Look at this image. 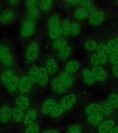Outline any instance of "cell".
Wrapping results in <instances>:
<instances>
[{
	"label": "cell",
	"instance_id": "cell-1",
	"mask_svg": "<svg viewBox=\"0 0 118 133\" xmlns=\"http://www.w3.org/2000/svg\"><path fill=\"white\" fill-rule=\"evenodd\" d=\"M48 34L50 38L56 39L62 35L61 22L60 17L57 14L51 15L48 19Z\"/></svg>",
	"mask_w": 118,
	"mask_h": 133
},
{
	"label": "cell",
	"instance_id": "cell-2",
	"mask_svg": "<svg viewBox=\"0 0 118 133\" xmlns=\"http://www.w3.org/2000/svg\"><path fill=\"white\" fill-rule=\"evenodd\" d=\"M39 45L37 42L33 41L27 46L25 53V62L28 64H32L37 60L39 54Z\"/></svg>",
	"mask_w": 118,
	"mask_h": 133
},
{
	"label": "cell",
	"instance_id": "cell-3",
	"mask_svg": "<svg viewBox=\"0 0 118 133\" xmlns=\"http://www.w3.org/2000/svg\"><path fill=\"white\" fill-rule=\"evenodd\" d=\"M35 30V22L26 18L21 24L20 35L24 39H28L34 35Z\"/></svg>",
	"mask_w": 118,
	"mask_h": 133
},
{
	"label": "cell",
	"instance_id": "cell-4",
	"mask_svg": "<svg viewBox=\"0 0 118 133\" xmlns=\"http://www.w3.org/2000/svg\"><path fill=\"white\" fill-rule=\"evenodd\" d=\"M0 62L2 64L10 68L13 64V58L10 50L7 46L0 44Z\"/></svg>",
	"mask_w": 118,
	"mask_h": 133
},
{
	"label": "cell",
	"instance_id": "cell-5",
	"mask_svg": "<svg viewBox=\"0 0 118 133\" xmlns=\"http://www.w3.org/2000/svg\"><path fill=\"white\" fill-rule=\"evenodd\" d=\"M16 12L12 9H7L0 13V24L8 25L12 24L16 19Z\"/></svg>",
	"mask_w": 118,
	"mask_h": 133
},
{
	"label": "cell",
	"instance_id": "cell-6",
	"mask_svg": "<svg viewBox=\"0 0 118 133\" xmlns=\"http://www.w3.org/2000/svg\"><path fill=\"white\" fill-rule=\"evenodd\" d=\"M105 19V14L102 11L96 10L91 14L89 23L92 26H98L101 24Z\"/></svg>",
	"mask_w": 118,
	"mask_h": 133
},
{
	"label": "cell",
	"instance_id": "cell-7",
	"mask_svg": "<svg viewBox=\"0 0 118 133\" xmlns=\"http://www.w3.org/2000/svg\"><path fill=\"white\" fill-rule=\"evenodd\" d=\"M33 83L28 75H24L19 79V90L22 94H27L32 89Z\"/></svg>",
	"mask_w": 118,
	"mask_h": 133
},
{
	"label": "cell",
	"instance_id": "cell-8",
	"mask_svg": "<svg viewBox=\"0 0 118 133\" xmlns=\"http://www.w3.org/2000/svg\"><path fill=\"white\" fill-rule=\"evenodd\" d=\"M77 100V96L73 94H70L65 96L60 101V104L64 111L70 109L75 104Z\"/></svg>",
	"mask_w": 118,
	"mask_h": 133
},
{
	"label": "cell",
	"instance_id": "cell-9",
	"mask_svg": "<svg viewBox=\"0 0 118 133\" xmlns=\"http://www.w3.org/2000/svg\"><path fill=\"white\" fill-rule=\"evenodd\" d=\"M58 78L66 88L72 87L74 84V79L72 76L65 71L59 74Z\"/></svg>",
	"mask_w": 118,
	"mask_h": 133
},
{
	"label": "cell",
	"instance_id": "cell-10",
	"mask_svg": "<svg viewBox=\"0 0 118 133\" xmlns=\"http://www.w3.org/2000/svg\"><path fill=\"white\" fill-rule=\"evenodd\" d=\"M56 101L53 98H49L44 101L41 107V111L44 115L48 114L56 105Z\"/></svg>",
	"mask_w": 118,
	"mask_h": 133
},
{
	"label": "cell",
	"instance_id": "cell-11",
	"mask_svg": "<svg viewBox=\"0 0 118 133\" xmlns=\"http://www.w3.org/2000/svg\"><path fill=\"white\" fill-rule=\"evenodd\" d=\"M12 110L10 107L3 106L0 108V122L6 123L12 117Z\"/></svg>",
	"mask_w": 118,
	"mask_h": 133
},
{
	"label": "cell",
	"instance_id": "cell-12",
	"mask_svg": "<svg viewBox=\"0 0 118 133\" xmlns=\"http://www.w3.org/2000/svg\"><path fill=\"white\" fill-rule=\"evenodd\" d=\"M115 122L112 119H108L102 121L98 128L99 133H107L109 132L114 126Z\"/></svg>",
	"mask_w": 118,
	"mask_h": 133
},
{
	"label": "cell",
	"instance_id": "cell-13",
	"mask_svg": "<svg viewBox=\"0 0 118 133\" xmlns=\"http://www.w3.org/2000/svg\"><path fill=\"white\" fill-rule=\"evenodd\" d=\"M45 68L49 74L54 75L56 74L58 70L57 62L53 57L48 58L46 61Z\"/></svg>",
	"mask_w": 118,
	"mask_h": 133
},
{
	"label": "cell",
	"instance_id": "cell-14",
	"mask_svg": "<svg viewBox=\"0 0 118 133\" xmlns=\"http://www.w3.org/2000/svg\"><path fill=\"white\" fill-rule=\"evenodd\" d=\"M51 85L53 91L56 94H63L66 91V87H65L58 77H55L52 79Z\"/></svg>",
	"mask_w": 118,
	"mask_h": 133
},
{
	"label": "cell",
	"instance_id": "cell-15",
	"mask_svg": "<svg viewBox=\"0 0 118 133\" xmlns=\"http://www.w3.org/2000/svg\"><path fill=\"white\" fill-rule=\"evenodd\" d=\"M15 104L17 107L24 110L29 108L30 105V100L26 96L21 95L17 97L15 99Z\"/></svg>",
	"mask_w": 118,
	"mask_h": 133
},
{
	"label": "cell",
	"instance_id": "cell-16",
	"mask_svg": "<svg viewBox=\"0 0 118 133\" xmlns=\"http://www.w3.org/2000/svg\"><path fill=\"white\" fill-rule=\"evenodd\" d=\"M37 110L35 109H31L27 111L23 119V123L26 125H29L34 123L37 118Z\"/></svg>",
	"mask_w": 118,
	"mask_h": 133
},
{
	"label": "cell",
	"instance_id": "cell-17",
	"mask_svg": "<svg viewBox=\"0 0 118 133\" xmlns=\"http://www.w3.org/2000/svg\"><path fill=\"white\" fill-rule=\"evenodd\" d=\"M92 72L95 80L98 81H104L107 76V74L105 70L100 66L94 67L92 69Z\"/></svg>",
	"mask_w": 118,
	"mask_h": 133
},
{
	"label": "cell",
	"instance_id": "cell-18",
	"mask_svg": "<svg viewBox=\"0 0 118 133\" xmlns=\"http://www.w3.org/2000/svg\"><path fill=\"white\" fill-rule=\"evenodd\" d=\"M82 78L83 81L86 85H93L95 79L92 71L88 69H84L82 71Z\"/></svg>",
	"mask_w": 118,
	"mask_h": 133
},
{
	"label": "cell",
	"instance_id": "cell-19",
	"mask_svg": "<svg viewBox=\"0 0 118 133\" xmlns=\"http://www.w3.org/2000/svg\"><path fill=\"white\" fill-rule=\"evenodd\" d=\"M16 75L13 71L10 69H6L2 71L0 79L4 85H6Z\"/></svg>",
	"mask_w": 118,
	"mask_h": 133
},
{
	"label": "cell",
	"instance_id": "cell-20",
	"mask_svg": "<svg viewBox=\"0 0 118 133\" xmlns=\"http://www.w3.org/2000/svg\"><path fill=\"white\" fill-rule=\"evenodd\" d=\"M79 66V63L77 61L75 60L69 61L65 65V71L71 75L78 70Z\"/></svg>",
	"mask_w": 118,
	"mask_h": 133
},
{
	"label": "cell",
	"instance_id": "cell-21",
	"mask_svg": "<svg viewBox=\"0 0 118 133\" xmlns=\"http://www.w3.org/2000/svg\"><path fill=\"white\" fill-rule=\"evenodd\" d=\"M48 73L44 67H40L39 75L38 84L41 87H45L48 84Z\"/></svg>",
	"mask_w": 118,
	"mask_h": 133
},
{
	"label": "cell",
	"instance_id": "cell-22",
	"mask_svg": "<svg viewBox=\"0 0 118 133\" xmlns=\"http://www.w3.org/2000/svg\"><path fill=\"white\" fill-rule=\"evenodd\" d=\"M19 77L16 75L10 81H9L6 85V89L11 94H14L19 89Z\"/></svg>",
	"mask_w": 118,
	"mask_h": 133
},
{
	"label": "cell",
	"instance_id": "cell-23",
	"mask_svg": "<svg viewBox=\"0 0 118 133\" xmlns=\"http://www.w3.org/2000/svg\"><path fill=\"white\" fill-rule=\"evenodd\" d=\"M85 114L88 116L101 112V104L98 103H92L88 104L85 109Z\"/></svg>",
	"mask_w": 118,
	"mask_h": 133
},
{
	"label": "cell",
	"instance_id": "cell-24",
	"mask_svg": "<svg viewBox=\"0 0 118 133\" xmlns=\"http://www.w3.org/2000/svg\"><path fill=\"white\" fill-rule=\"evenodd\" d=\"M39 10L37 6L27 8L26 16L27 19L35 22L39 19Z\"/></svg>",
	"mask_w": 118,
	"mask_h": 133
},
{
	"label": "cell",
	"instance_id": "cell-25",
	"mask_svg": "<svg viewBox=\"0 0 118 133\" xmlns=\"http://www.w3.org/2000/svg\"><path fill=\"white\" fill-rule=\"evenodd\" d=\"M72 53V50L70 46L67 45L60 50L58 53V59L62 62L66 61L70 56Z\"/></svg>",
	"mask_w": 118,
	"mask_h": 133
},
{
	"label": "cell",
	"instance_id": "cell-26",
	"mask_svg": "<svg viewBox=\"0 0 118 133\" xmlns=\"http://www.w3.org/2000/svg\"><path fill=\"white\" fill-rule=\"evenodd\" d=\"M39 75V68L37 65H33L30 68L28 76L33 83H38Z\"/></svg>",
	"mask_w": 118,
	"mask_h": 133
},
{
	"label": "cell",
	"instance_id": "cell-27",
	"mask_svg": "<svg viewBox=\"0 0 118 133\" xmlns=\"http://www.w3.org/2000/svg\"><path fill=\"white\" fill-rule=\"evenodd\" d=\"M103 116L101 112H99L95 114L88 116L87 117V120L91 124L97 125L102 123L103 118Z\"/></svg>",
	"mask_w": 118,
	"mask_h": 133
},
{
	"label": "cell",
	"instance_id": "cell-28",
	"mask_svg": "<svg viewBox=\"0 0 118 133\" xmlns=\"http://www.w3.org/2000/svg\"><path fill=\"white\" fill-rule=\"evenodd\" d=\"M67 40L65 38H59L54 40L52 43V47L55 50H61L63 48H64L66 46L68 45Z\"/></svg>",
	"mask_w": 118,
	"mask_h": 133
},
{
	"label": "cell",
	"instance_id": "cell-29",
	"mask_svg": "<svg viewBox=\"0 0 118 133\" xmlns=\"http://www.w3.org/2000/svg\"><path fill=\"white\" fill-rule=\"evenodd\" d=\"M89 12L85 8H77L75 11L74 16L76 19L79 21H82L87 18L89 16Z\"/></svg>",
	"mask_w": 118,
	"mask_h": 133
},
{
	"label": "cell",
	"instance_id": "cell-30",
	"mask_svg": "<svg viewBox=\"0 0 118 133\" xmlns=\"http://www.w3.org/2000/svg\"><path fill=\"white\" fill-rule=\"evenodd\" d=\"M101 113L103 116H110L112 114L113 109L108 100H105L101 104Z\"/></svg>",
	"mask_w": 118,
	"mask_h": 133
},
{
	"label": "cell",
	"instance_id": "cell-31",
	"mask_svg": "<svg viewBox=\"0 0 118 133\" xmlns=\"http://www.w3.org/2000/svg\"><path fill=\"white\" fill-rule=\"evenodd\" d=\"M25 113L24 110L18 107H15L12 110V117L16 122H20L23 120Z\"/></svg>",
	"mask_w": 118,
	"mask_h": 133
},
{
	"label": "cell",
	"instance_id": "cell-32",
	"mask_svg": "<svg viewBox=\"0 0 118 133\" xmlns=\"http://www.w3.org/2000/svg\"><path fill=\"white\" fill-rule=\"evenodd\" d=\"M71 25V23L68 19H64L61 22L62 35L65 37L70 35Z\"/></svg>",
	"mask_w": 118,
	"mask_h": 133
},
{
	"label": "cell",
	"instance_id": "cell-33",
	"mask_svg": "<svg viewBox=\"0 0 118 133\" xmlns=\"http://www.w3.org/2000/svg\"><path fill=\"white\" fill-rule=\"evenodd\" d=\"M40 8L44 12H48L52 8L53 5L52 1H41L39 2Z\"/></svg>",
	"mask_w": 118,
	"mask_h": 133
},
{
	"label": "cell",
	"instance_id": "cell-34",
	"mask_svg": "<svg viewBox=\"0 0 118 133\" xmlns=\"http://www.w3.org/2000/svg\"><path fill=\"white\" fill-rule=\"evenodd\" d=\"M79 5L91 14L96 10L93 3L90 1H80Z\"/></svg>",
	"mask_w": 118,
	"mask_h": 133
},
{
	"label": "cell",
	"instance_id": "cell-35",
	"mask_svg": "<svg viewBox=\"0 0 118 133\" xmlns=\"http://www.w3.org/2000/svg\"><path fill=\"white\" fill-rule=\"evenodd\" d=\"M80 25L77 22L71 23V25L70 34L73 37H76L79 35L81 32Z\"/></svg>",
	"mask_w": 118,
	"mask_h": 133
},
{
	"label": "cell",
	"instance_id": "cell-36",
	"mask_svg": "<svg viewBox=\"0 0 118 133\" xmlns=\"http://www.w3.org/2000/svg\"><path fill=\"white\" fill-rule=\"evenodd\" d=\"M98 43L94 41L93 40H87L84 43V47L86 50L89 51H94L96 50L98 48Z\"/></svg>",
	"mask_w": 118,
	"mask_h": 133
},
{
	"label": "cell",
	"instance_id": "cell-37",
	"mask_svg": "<svg viewBox=\"0 0 118 133\" xmlns=\"http://www.w3.org/2000/svg\"><path fill=\"white\" fill-rule=\"evenodd\" d=\"M108 101L113 109H118V94H113L108 98Z\"/></svg>",
	"mask_w": 118,
	"mask_h": 133
},
{
	"label": "cell",
	"instance_id": "cell-38",
	"mask_svg": "<svg viewBox=\"0 0 118 133\" xmlns=\"http://www.w3.org/2000/svg\"><path fill=\"white\" fill-rule=\"evenodd\" d=\"M64 111V109L62 108V106L60 105V104H57L53 108L51 112H50V115L53 117H57L60 116Z\"/></svg>",
	"mask_w": 118,
	"mask_h": 133
},
{
	"label": "cell",
	"instance_id": "cell-39",
	"mask_svg": "<svg viewBox=\"0 0 118 133\" xmlns=\"http://www.w3.org/2000/svg\"><path fill=\"white\" fill-rule=\"evenodd\" d=\"M40 126L37 123H32L28 125L25 130V133H39Z\"/></svg>",
	"mask_w": 118,
	"mask_h": 133
},
{
	"label": "cell",
	"instance_id": "cell-40",
	"mask_svg": "<svg viewBox=\"0 0 118 133\" xmlns=\"http://www.w3.org/2000/svg\"><path fill=\"white\" fill-rule=\"evenodd\" d=\"M107 45L108 46L111 52H118V44L115 40L111 39L109 40L107 43Z\"/></svg>",
	"mask_w": 118,
	"mask_h": 133
},
{
	"label": "cell",
	"instance_id": "cell-41",
	"mask_svg": "<svg viewBox=\"0 0 118 133\" xmlns=\"http://www.w3.org/2000/svg\"><path fill=\"white\" fill-rule=\"evenodd\" d=\"M98 53L104 54L105 55L108 56L111 53L110 50L107 45V44H100L98 45V48L96 49Z\"/></svg>",
	"mask_w": 118,
	"mask_h": 133
},
{
	"label": "cell",
	"instance_id": "cell-42",
	"mask_svg": "<svg viewBox=\"0 0 118 133\" xmlns=\"http://www.w3.org/2000/svg\"><path fill=\"white\" fill-rule=\"evenodd\" d=\"M82 128L79 124L73 125L69 127L66 131V133H81Z\"/></svg>",
	"mask_w": 118,
	"mask_h": 133
},
{
	"label": "cell",
	"instance_id": "cell-43",
	"mask_svg": "<svg viewBox=\"0 0 118 133\" xmlns=\"http://www.w3.org/2000/svg\"><path fill=\"white\" fill-rule=\"evenodd\" d=\"M109 59L110 62L114 66L118 65V52L112 53L110 54Z\"/></svg>",
	"mask_w": 118,
	"mask_h": 133
},
{
	"label": "cell",
	"instance_id": "cell-44",
	"mask_svg": "<svg viewBox=\"0 0 118 133\" xmlns=\"http://www.w3.org/2000/svg\"><path fill=\"white\" fill-rule=\"evenodd\" d=\"M98 60L99 65H104L106 63L108 60V56L104 54L97 53Z\"/></svg>",
	"mask_w": 118,
	"mask_h": 133
},
{
	"label": "cell",
	"instance_id": "cell-45",
	"mask_svg": "<svg viewBox=\"0 0 118 133\" xmlns=\"http://www.w3.org/2000/svg\"><path fill=\"white\" fill-rule=\"evenodd\" d=\"M91 64L95 66H98L99 65V62H98V56H97V54H94L92 55V56L91 57Z\"/></svg>",
	"mask_w": 118,
	"mask_h": 133
},
{
	"label": "cell",
	"instance_id": "cell-46",
	"mask_svg": "<svg viewBox=\"0 0 118 133\" xmlns=\"http://www.w3.org/2000/svg\"><path fill=\"white\" fill-rule=\"evenodd\" d=\"M39 2L37 1H26L25 2V5L27 8L37 6V5L39 4Z\"/></svg>",
	"mask_w": 118,
	"mask_h": 133
},
{
	"label": "cell",
	"instance_id": "cell-47",
	"mask_svg": "<svg viewBox=\"0 0 118 133\" xmlns=\"http://www.w3.org/2000/svg\"><path fill=\"white\" fill-rule=\"evenodd\" d=\"M20 2L19 1H8V5L11 6H18Z\"/></svg>",
	"mask_w": 118,
	"mask_h": 133
},
{
	"label": "cell",
	"instance_id": "cell-48",
	"mask_svg": "<svg viewBox=\"0 0 118 133\" xmlns=\"http://www.w3.org/2000/svg\"><path fill=\"white\" fill-rule=\"evenodd\" d=\"M80 1H76V0H74V1H66V2L68 3L69 5H78L80 4Z\"/></svg>",
	"mask_w": 118,
	"mask_h": 133
},
{
	"label": "cell",
	"instance_id": "cell-49",
	"mask_svg": "<svg viewBox=\"0 0 118 133\" xmlns=\"http://www.w3.org/2000/svg\"><path fill=\"white\" fill-rule=\"evenodd\" d=\"M112 71L114 76L118 78V65L114 66L113 67Z\"/></svg>",
	"mask_w": 118,
	"mask_h": 133
},
{
	"label": "cell",
	"instance_id": "cell-50",
	"mask_svg": "<svg viewBox=\"0 0 118 133\" xmlns=\"http://www.w3.org/2000/svg\"><path fill=\"white\" fill-rule=\"evenodd\" d=\"M43 133H60V132L56 129H48L45 130Z\"/></svg>",
	"mask_w": 118,
	"mask_h": 133
},
{
	"label": "cell",
	"instance_id": "cell-51",
	"mask_svg": "<svg viewBox=\"0 0 118 133\" xmlns=\"http://www.w3.org/2000/svg\"><path fill=\"white\" fill-rule=\"evenodd\" d=\"M108 133H118V127H114Z\"/></svg>",
	"mask_w": 118,
	"mask_h": 133
},
{
	"label": "cell",
	"instance_id": "cell-52",
	"mask_svg": "<svg viewBox=\"0 0 118 133\" xmlns=\"http://www.w3.org/2000/svg\"><path fill=\"white\" fill-rule=\"evenodd\" d=\"M115 41H116V42L118 43V37H116V39H115Z\"/></svg>",
	"mask_w": 118,
	"mask_h": 133
},
{
	"label": "cell",
	"instance_id": "cell-53",
	"mask_svg": "<svg viewBox=\"0 0 118 133\" xmlns=\"http://www.w3.org/2000/svg\"><path fill=\"white\" fill-rule=\"evenodd\" d=\"M1 6H2V4H1V3L0 2V9H1Z\"/></svg>",
	"mask_w": 118,
	"mask_h": 133
},
{
	"label": "cell",
	"instance_id": "cell-54",
	"mask_svg": "<svg viewBox=\"0 0 118 133\" xmlns=\"http://www.w3.org/2000/svg\"></svg>",
	"mask_w": 118,
	"mask_h": 133
}]
</instances>
